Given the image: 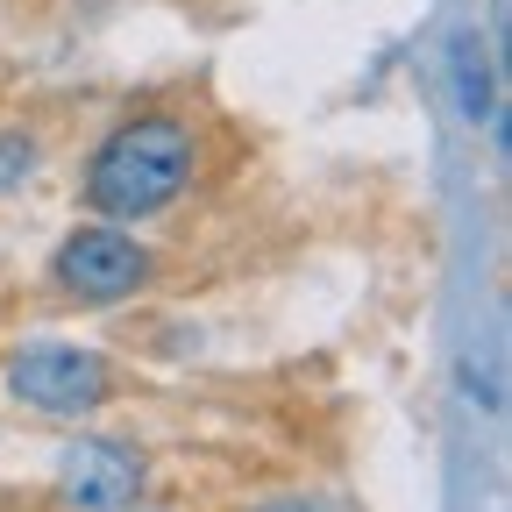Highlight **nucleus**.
<instances>
[{"label": "nucleus", "instance_id": "nucleus-1", "mask_svg": "<svg viewBox=\"0 0 512 512\" xmlns=\"http://www.w3.org/2000/svg\"><path fill=\"white\" fill-rule=\"evenodd\" d=\"M192 164H200V136L192 121L150 107L128 114L121 128H107L93 164H86V207L114 228L128 221H157L164 207H178V192L192 185Z\"/></svg>", "mask_w": 512, "mask_h": 512}, {"label": "nucleus", "instance_id": "nucleus-2", "mask_svg": "<svg viewBox=\"0 0 512 512\" xmlns=\"http://www.w3.org/2000/svg\"><path fill=\"white\" fill-rule=\"evenodd\" d=\"M157 271V256L114 228V221H93V228H72L57 249H50V285L79 306H114V299H136Z\"/></svg>", "mask_w": 512, "mask_h": 512}, {"label": "nucleus", "instance_id": "nucleus-3", "mask_svg": "<svg viewBox=\"0 0 512 512\" xmlns=\"http://www.w3.org/2000/svg\"><path fill=\"white\" fill-rule=\"evenodd\" d=\"M8 392L36 413H57V420H79V413H100L107 392H114V363L100 349H79V342H29L15 349L8 363Z\"/></svg>", "mask_w": 512, "mask_h": 512}, {"label": "nucleus", "instance_id": "nucleus-4", "mask_svg": "<svg viewBox=\"0 0 512 512\" xmlns=\"http://www.w3.org/2000/svg\"><path fill=\"white\" fill-rule=\"evenodd\" d=\"M143 484H150V463L121 434H86L57 463V505L64 512H128L143 498Z\"/></svg>", "mask_w": 512, "mask_h": 512}, {"label": "nucleus", "instance_id": "nucleus-5", "mask_svg": "<svg viewBox=\"0 0 512 512\" xmlns=\"http://www.w3.org/2000/svg\"><path fill=\"white\" fill-rule=\"evenodd\" d=\"M448 79H456V107L463 121H491V72H484V50H477V29H463L456 43H448Z\"/></svg>", "mask_w": 512, "mask_h": 512}, {"label": "nucleus", "instance_id": "nucleus-6", "mask_svg": "<svg viewBox=\"0 0 512 512\" xmlns=\"http://www.w3.org/2000/svg\"><path fill=\"white\" fill-rule=\"evenodd\" d=\"M256 512H342L328 498H271V505H256Z\"/></svg>", "mask_w": 512, "mask_h": 512}, {"label": "nucleus", "instance_id": "nucleus-7", "mask_svg": "<svg viewBox=\"0 0 512 512\" xmlns=\"http://www.w3.org/2000/svg\"><path fill=\"white\" fill-rule=\"evenodd\" d=\"M128 512H136V505H128Z\"/></svg>", "mask_w": 512, "mask_h": 512}]
</instances>
